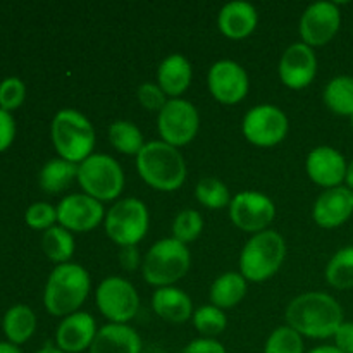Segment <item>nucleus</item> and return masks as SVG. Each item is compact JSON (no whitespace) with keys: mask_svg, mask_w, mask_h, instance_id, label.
<instances>
[{"mask_svg":"<svg viewBox=\"0 0 353 353\" xmlns=\"http://www.w3.org/2000/svg\"><path fill=\"white\" fill-rule=\"evenodd\" d=\"M90 274L78 264H59L50 272L45 285L43 303L48 314L55 317H68L79 312L90 293Z\"/></svg>","mask_w":353,"mask_h":353,"instance_id":"f03ea898","label":"nucleus"},{"mask_svg":"<svg viewBox=\"0 0 353 353\" xmlns=\"http://www.w3.org/2000/svg\"><path fill=\"white\" fill-rule=\"evenodd\" d=\"M285 257V238L278 231L265 230L245 243L240 254V274L247 281H268L281 269Z\"/></svg>","mask_w":353,"mask_h":353,"instance_id":"39448f33","label":"nucleus"},{"mask_svg":"<svg viewBox=\"0 0 353 353\" xmlns=\"http://www.w3.org/2000/svg\"><path fill=\"white\" fill-rule=\"evenodd\" d=\"M341 24V14L336 3H310L300 19V37L309 47H323L336 37Z\"/></svg>","mask_w":353,"mask_h":353,"instance_id":"ddd939ff","label":"nucleus"},{"mask_svg":"<svg viewBox=\"0 0 353 353\" xmlns=\"http://www.w3.org/2000/svg\"><path fill=\"white\" fill-rule=\"evenodd\" d=\"M117 257H119V264L124 271H137L143 264L137 247H121Z\"/></svg>","mask_w":353,"mask_h":353,"instance_id":"a19ab883","label":"nucleus"},{"mask_svg":"<svg viewBox=\"0 0 353 353\" xmlns=\"http://www.w3.org/2000/svg\"><path fill=\"white\" fill-rule=\"evenodd\" d=\"M347 161L343 155L333 147H317L309 152L305 161V169L312 183L323 188H336L341 186L347 176Z\"/></svg>","mask_w":353,"mask_h":353,"instance_id":"f3484780","label":"nucleus"},{"mask_svg":"<svg viewBox=\"0 0 353 353\" xmlns=\"http://www.w3.org/2000/svg\"><path fill=\"white\" fill-rule=\"evenodd\" d=\"M0 353H23V352L12 343H0Z\"/></svg>","mask_w":353,"mask_h":353,"instance_id":"37998d69","label":"nucleus"},{"mask_svg":"<svg viewBox=\"0 0 353 353\" xmlns=\"http://www.w3.org/2000/svg\"><path fill=\"white\" fill-rule=\"evenodd\" d=\"M37 330V316L26 305L10 307L3 317V333L12 345H23L33 336Z\"/></svg>","mask_w":353,"mask_h":353,"instance_id":"a878e982","label":"nucleus"},{"mask_svg":"<svg viewBox=\"0 0 353 353\" xmlns=\"http://www.w3.org/2000/svg\"><path fill=\"white\" fill-rule=\"evenodd\" d=\"M105 210L102 202L92 199L86 193L68 195L57 205V223L74 233H86L103 223Z\"/></svg>","mask_w":353,"mask_h":353,"instance_id":"2eb2a0df","label":"nucleus"},{"mask_svg":"<svg viewBox=\"0 0 353 353\" xmlns=\"http://www.w3.org/2000/svg\"><path fill=\"white\" fill-rule=\"evenodd\" d=\"M264 353H303V338L290 326H279L269 334Z\"/></svg>","mask_w":353,"mask_h":353,"instance_id":"72a5a7b5","label":"nucleus"},{"mask_svg":"<svg viewBox=\"0 0 353 353\" xmlns=\"http://www.w3.org/2000/svg\"><path fill=\"white\" fill-rule=\"evenodd\" d=\"M97 323L88 312H74L61 321L55 333V343L64 353L90 350L97 336Z\"/></svg>","mask_w":353,"mask_h":353,"instance_id":"6ab92c4d","label":"nucleus"},{"mask_svg":"<svg viewBox=\"0 0 353 353\" xmlns=\"http://www.w3.org/2000/svg\"><path fill=\"white\" fill-rule=\"evenodd\" d=\"M195 196L203 207L210 210H219L224 207H230L231 193L228 186L217 178H203L200 179L195 188Z\"/></svg>","mask_w":353,"mask_h":353,"instance_id":"7c9ffc66","label":"nucleus"},{"mask_svg":"<svg viewBox=\"0 0 353 353\" xmlns=\"http://www.w3.org/2000/svg\"><path fill=\"white\" fill-rule=\"evenodd\" d=\"M150 353H168V352H164V350H154V352H150Z\"/></svg>","mask_w":353,"mask_h":353,"instance_id":"49530a36","label":"nucleus"},{"mask_svg":"<svg viewBox=\"0 0 353 353\" xmlns=\"http://www.w3.org/2000/svg\"><path fill=\"white\" fill-rule=\"evenodd\" d=\"M290 130L286 114L271 103L255 105L245 114L241 131L243 137L255 147L269 148L281 143Z\"/></svg>","mask_w":353,"mask_h":353,"instance_id":"9b49d317","label":"nucleus"},{"mask_svg":"<svg viewBox=\"0 0 353 353\" xmlns=\"http://www.w3.org/2000/svg\"><path fill=\"white\" fill-rule=\"evenodd\" d=\"M190 264H192V254L188 247L174 238H164L152 245L150 250L147 252L141 271L148 285L164 288L185 278Z\"/></svg>","mask_w":353,"mask_h":353,"instance_id":"423d86ee","label":"nucleus"},{"mask_svg":"<svg viewBox=\"0 0 353 353\" xmlns=\"http://www.w3.org/2000/svg\"><path fill=\"white\" fill-rule=\"evenodd\" d=\"M41 250L52 262L68 264L74 255V238L71 231L62 226H54L47 230L41 236Z\"/></svg>","mask_w":353,"mask_h":353,"instance_id":"cd10ccee","label":"nucleus"},{"mask_svg":"<svg viewBox=\"0 0 353 353\" xmlns=\"http://www.w3.org/2000/svg\"><path fill=\"white\" fill-rule=\"evenodd\" d=\"M37 353H64L59 347H54V345L47 343L43 348H40Z\"/></svg>","mask_w":353,"mask_h":353,"instance_id":"a18cd8bd","label":"nucleus"},{"mask_svg":"<svg viewBox=\"0 0 353 353\" xmlns=\"http://www.w3.org/2000/svg\"><path fill=\"white\" fill-rule=\"evenodd\" d=\"M193 326L202 334V338L219 336L228 326V319L224 310L214 305H203L193 312Z\"/></svg>","mask_w":353,"mask_h":353,"instance_id":"2f4dec72","label":"nucleus"},{"mask_svg":"<svg viewBox=\"0 0 353 353\" xmlns=\"http://www.w3.org/2000/svg\"><path fill=\"white\" fill-rule=\"evenodd\" d=\"M26 86L19 78H7L0 83V109L10 110L17 109L24 102Z\"/></svg>","mask_w":353,"mask_h":353,"instance_id":"c9c22d12","label":"nucleus"},{"mask_svg":"<svg viewBox=\"0 0 353 353\" xmlns=\"http://www.w3.org/2000/svg\"><path fill=\"white\" fill-rule=\"evenodd\" d=\"M350 121H352V128H353V116L350 117Z\"/></svg>","mask_w":353,"mask_h":353,"instance_id":"de8ad7c7","label":"nucleus"},{"mask_svg":"<svg viewBox=\"0 0 353 353\" xmlns=\"http://www.w3.org/2000/svg\"><path fill=\"white\" fill-rule=\"evenodd\" d=\"M257 9L248 2L226 3L217 16L219 31L231 40H243L250 37L257 28Z\"/></svg>","mask_w":353,"mask_h":353,"instance_id":"aec40b11","label":"nucleus"},{"mask_svg":"<svg viewBox=\"0 0 353 353\" xmlns=\"http://www.w3.org/2000/svg\"><path fill=\"white\" fill-rule=\"evenodd\" d=\"M105 233L119 247H137L148 233L150 216L140 199H123L105 214Z\"/></svg>","mask_w":353,"mask_h":353,"instance_id":"6e6552de","label":"nucleus"},{"mask_svg":"<svg viewBox=\"0 0 353 353\" xmlns=\"http://www.w3.org/2000/svg\"><path fill=\"white\" fill-rule=\"evenodd\" d=\"M78 168L79 164H72L61 157L52 159L41 168L40 174H38L40 188L50 195L64 192L72 185L74 179H78Z\"/></svg>","mask_w":353,"mask_h":353,"instance_id":"393cba45","label":"nucleus"},{"mask_svg":"<svg viewBox=\"0 0 353 353\" xmlns=\"http://www.w3.org/2000/svg\"><path fill=\"white\" fill-rule=\"evenodd\" d=\"M90 353H141V338L128 324H105L97 331Z\"/></svg>","mask_w":353,"mask_h":353,"instance_id":"412c9836","label":"nucleus"},{"mask_svg":"<svg viewBox=\"0 0 353 353\" xmlns=\"http://www.w3.org/2000/svg\"><path fill=\"white\" fill-rule=\"evenodd\" d=\"M324 103L338 116H353V78L336 76L324 88Z\"/></svg>","mask_w":353,"mask_h":353,"instance_id":"bb28decb","label":"nucleus"},{"mask_svg":"<svg viewBox=\"0 0 353 353\" xmlns=\"http://www.w3.org/2000/svg\"><path fill=\"white\" fill-rule=\"evenodd\" d=\"M345 181H347V188H350L353 192V161L348 164L347 168V176H345Z\"/></svg>","mask_w":353,"mask_h":353,"instance_id":"c03bdc74","label":"nucleus"},{"mask_svg":"<svg viewBox=\"0 0 353 353\" xmlns=\"http://www.w3.org/2000/svg\"><path fill=\"white\" fill-rule=\"evenodd\" d=\"M309 353H343L341 350H338L336 347H331V345H323V347H317L314 350H310Z\"/></svg>","mask_w":353,"mask_h":353,"instance_id":"79ce46f5","label":"nucleus"},{"mask_svg":"<svg viewBox=\"0 0 353 353\" xmlns=\"http://www.w3.org/2000/svg\"><path fill=\"white\" fill-rule=\"evenodd\" d=\"M317 74V57L314 48L303 41L293 43L283 52L279 61V79L292 90L307 88Z\"/></svg>","mask_w":353,"mask_h":353,"instance_id":"dca6fc26","label":"nucleus"},{"mask_svg":"<svg viewBox=\"0 0 353 353\" xmlns=\"http://www.w3.org/2000/svg\"><path fill=\"white\" fill-rule=\"evenodd\" d=\"M193 69L188 59L172 54L161 62L157 71V85L171 99H179L192 85Z\"/></svg>","mask_w":353,"mask_h":353,"instance_id":"5701e85b","label":"nucleus"},{"mask_svg":"<svg viewBox=\"0 0 353 353\" xmlns=\"http://www.w3.org/2000/svg\"><path fill=\"white\" fill-rule=\"evenodd\" d=\"M230 217L236 228L247 233H262L276 217V205L261 192H240L230 203Z\"/></svg>","mask_w":353,"mask_h":353,"instance_id":"f8f14e48","label":"nucleus"},{"mask_svg":"<svg viewBox=\"0 0 353 353\" xmlns=\"http://www.w3.org/2000/svg\"><path fill=\"white\" fill-rule=\"evenodd\" d=\"M285 319L286 326L314 340L334 336L338 327L345 323L340 303L323 292L303 293L293 299L286 307Z\"/></svg>","mask_w":353,"mask_h":353,"instance_id":"f257e3e1","label":"nucleus"},{"mask_svg":"<svg viewBox=\"0 0 353 353\" xmlns=\"http://www.w3.org/2000/svg\"><path fill=\"white\" fill-rule=\"evenodd\" d=\"M100 314L112 324H128L140 309V296L128 279L109 276L95 293Z\"/></svg>","mask_w":353,"mask_h":353,"instance_id":"9d476101","label":"nucleus"},{"mask_svg":"<svg viewBox=\"0 0 353 353\" xmlns=\"http://www.w3.org/2000/svg\"><path fill=\"white\" fill-rule=\"evenodd\" d=\"M109 141L117 152L137 157L145 147L143 134L131 121H116L109 126Z\"/></svg>","mask_w":353,"mask_h":353,"instance_id":"c85d7f7f","label":"nucleus"},{"mask_svg":"<svg viewBox=\"0 0 353 353\" xmlns=\"http://www.w3.org/2000/svg\"><path fill=\"white\" fill-rule=\"evenodd\" d=\"M181 353H226V348L214 338H196L190 341Z\"/></svg>","mask_w":353,"mask_h":353,"instance_id":"58836bf2","label":"nucleus"},{"mask_svg":"<svg viewBox=\"0 0 353 353\" xmlns=\"http://www.w3.org/2000/svg\"><path fill=\"white\" fill-rule=\"evenodd\" d=\"M152 309L161 319L172 324H183L193 317L192 299L176 286L155 290L152 296Z\"/></svg>","mask_w":353,"mask_h":353,"instance_id":"4be33fe9","label":"nucleus"},{"mask_svg":"<svg viewBox=\"0 0 353 353\" xmlns=\"http://www.w3.org/2000/svg\"><path fill=\"white\" fill-rule=\"evenodd\" d=\"M334 347L343 353H353V323H343L334 333Z\"/></svg>","mask_w":353,"mask_h":353,"instance_id":"ea45409f","label":"nucleus"},{"mask_svg":"<svg viewBox=\"0 0 353 353\" xmlns=\"http://www.w3.org/2000/svg\"><path fill=\"white\" fill-rule=\"evenodd\" d=\"M326 281L336 290L353 288V245L338 250L326 265Z\"/></svg>","mask_w":353,"mask_h":353,"instance_id":"c756f323","label":"nucleus"},{"mask_svg":"<svg viewBox=\"0 0 353 353\" xmlns=\"http://www.w3.org/2000/svg\"><path fill=\"white\" fill-rule=\"evenodd\" d=\"M207 85L210 95L224 105L240 103L250 88L247 71L234 61H217L212 64L207 74Z\"/></svg>","mask_w":353,"mask_h":353,"instance_id":"4468645a","label":"nucleus"},{"mask_svg":"<svg viewBox=\"0 0 353 353\" xmlns=\"http://www.w3.org/2000/svg\"><path fill=\"white\" fill-rule=\"evenodd\" d=\"M353 214V192L347 186L330 188L317 196L312 217L317 226L333 230L347 223Z\"/></svg>","mask_w":353,"mask_h":353,"instance_id":"a211bd4d","label":"nucleus"},{"mask_svg":"<svg viewBox=\"0 0 353 353\" xmlns=\"http://www.w3.org/2000/svg\"><path fill=\"white\" fill-rule=\"evenodd\" d=\"M24 219H26V224L31 230L47 231L57 223V207L50 205L47 202H37L28 207Z\"/></svg>","mask_w":353,"mask_h":353,"instance_id":"f704fd0d","label":"nucleus"},{"mask_svg":"<svg viewBox=\"0 0 353 353\" xmlns=\"http://www.w3.org/2000/svg\"><path fill=\"white\" fill-rule=\"evenodd\" d=\"M83 192L99 202L116 200L124 190V172L119 162L105 154H92L78 168Z\"/></svg>","mask_w":353,"mask_h":353,"instance_id":"0eeeda50","label":"nucleus"},{"mask_svg":"<svg viewBox=\"0 0 353 353\" xmlns=\"http://www.w3.org/2000/svg\"><path fill=\"white\" fill-rule=\"evenodd\" d=\"M137 97L140 105L152 112H161L162 107L168 103V95L157 83H141L137 90Z\"/></svg>","mask_w":353,"mask_h":353,"instance_id":"e433bc0d","label":"nucleus"},{"mask_svg":"<svg viewBox=\"0 0 353 353\" xmlns=\"http://www.w3.org/2000/svg\"><path fill=\"white\" fill-rule=\"evenodd\" d=\"M140 178L159 192H174L186 179V162L181 152L164 141H150L137 155Z\"/></svg>","mask_w":353,"mask_h":353,"instance_id":"7ed1b4c3","label":"nucleus"},{"mask_svg":"<svg viewBox=\"0 0 353 353\" xmlns=\"http://www.w3.org/2000/svg\"><path fill=\"white\" fill-rule=\"evenodd\" d=\"M247 295V279L240 272H224L210 286V305L221 310L233 309Z\"/></svg>","mask_w":353,"mask_h":353,"instance_id":"b1692460","label":"nucleus"},{"mask_svg":"<svg viewBox=\"0 0 353 353\" xmlns=\"http://www.w3.org/2000/svg\"><path fill=\"white\" fill-rule=\"evenodd\" d=\"M16 137V123L10 112L0 109V152L7 150Z\"/></svg>","mask_w":353,"mask_h":353,"instance_id":"4c0bfd02","label":"nucleus"},{"mask_svg":"<svg viewBox=\"0 0 353 353\" xmlns=\"http://www.w3.org/2000/svg\"><path fill=\"white\" fill-rule=\"evenodd\" d=\"M199 128V110L185 99H169L157 116V130L162 141L176 148L195 140Z\"/></svg>","mask_w":353,"mask_h":353,"instance_id":"1a4fd4ad","label":"nucleus"},{"mask_svg":"<svg viewBox=\"0 0 353 353\" xmlns=\"http://www.w3.org/2000/svg\"><path fill=\"white\" fill-rule=\"evenodd\" d=\"M203 231V219L199 210H181L172 221V238L181 243L195 241Z\"/></svg>","mask_w":353,"mask_h":353,"instance_id":"473e14b6","label":"nucleus"},{"mask_svg":"<svg viewBox=\"0 0 353 353\" xmlns=\"http://www.w3.org/2000/svg\"><path fill=\"white\" fill-rule=\"evenodd\" d=\"M50 134L54 148L64 161L81 164L93 154L97 141L95 128L79 110H59L52 121Z\"/></svg>","mask_w":353,"mask_h":353,"instance_id":"20e7f679","label":"nucleus"}]
</instances>
